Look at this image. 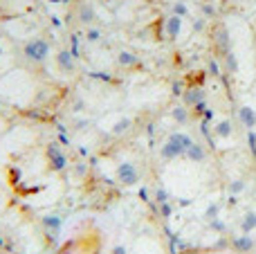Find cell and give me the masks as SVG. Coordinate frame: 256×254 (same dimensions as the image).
<instances>
[{"mask_svg": "<svg viewBox=\"0 0 256 254\" xmlns=\"http://www.w3.org/2000/svg\"><path fill=\"white\" fill-rule=\"evenodd\" d=\"M56 65L63 74H74V70H76L74 54H72L70 50H58L56 52Z\"/></svg>", "mask_w": 256, "mask_h": 254, "instance_id": "obj_6", "label": "cell"}, {"mask_svg": "<svg viewBox=\"0 0 256 254\" xmlns=\"http://www.w3.org/2000/svg\"><path fill=\"white\" fill-rule=\"evenodd\" d=\"M171 14H175V16L184 18V16H186V14H189V12H186V7L182 5V2H175V5H173V9H171Z\"/></svg>", "mask_w": 256, "mask_h": 254, "instance_id": "obj_21", "label": "cell"}, {"mask_svg": "<svg viewBox=\"0 0 256 254\" xmlns=\"http://www.w3.org/2000/svg\"><path fill=\"white\" fill-rule=\"evenodd\" d=\"M222 63H225V70L227 72H238V63H236V56H234V52H227L225 56H220Z\"/></svg>", "mask_w": 256, "mask_h": 254, "instance_id": "obj_17", "label": "cell"}, {"mask_svg": "<svg viewBox=\"0 0 256 254\" xmlns=\"http://www.w3.org/2000/svg\"><path fill=\"white\" fill-rule=\"evenodd\" d=\"M193 146V140L191 135H186V133H171L169 137H166V142L162 144V151H160V155H162L164 162H173V160L178 158H184L186 151Z\"/></svg>", "mask_w": 256, "mask_h": 254, "instance_id": "obj_1", "label": "cell"}, {"mask_svg": "<svg viewBox=\"0 0 256 254\" xmlns=\"http://www.w3.org/2000/svg\"><path fill=\"white\" fill-rule=\"evenodd\" d=\"M204 155H207V151H204L200 144H196L193 142V146L186 151V155L184 158L189 160V162H196V164H200V162H204Z\"/></svg>", "mask_w": 256, "mask_h": 254, "instance_id": "obj_13", "label": "cell"}, {"mask_svg": "<svg viewBox=\"0 0 256 254\" xmlns=\"http://www.w3.org/2000/svg\"><path fill=\"white\" fill-rule=\"evenodd\" d=\"M171 117H173L178 124H184L186 119H189V115H186V108L184 106H175L173 110H171Z\"/></svg>", "mask_w": 256, "mask_h": 254, "instance_id": "obj_18", "label": "cell"}, {"mask_svg": "<svg viewBox=\"0 0 256 254\" xmlns=\"http://www.w3.org/2000/svg\"><path fill=\"white\" fill-rule=\"evenodd\" d=\"M117 65L119 68H140V59H137V54L128 52V50H122V52L117 54Z\"/></svg>", "mask_w": 256, "mask_h": 254, "instance_id": "obj_11", "label": "cell"}, {"mask_svg": "<svg viewBox=\"0 0 256 254\" xmlns=\"http://www.w3.org/2000/svg\"><path fill=\"white\" fill-rule=\"evenodd\" d=\"M214 133H216V137H220V140H227V137H232V133H234L232 122H229V119H220V122L216 124Z\"/></svg>", "mask_w": 256, "mask_h": 254, "instance_id": "obj_14", "label": "cell"}, {"mask_svg": "<svg viewBox=\"0 0 256 254\" xmlns=\"http://www.w3.org/2000/svg\"><path fill=\"white\" fill-rule=\"evenodd\" d=\"M252 254H254V252H252Z\"/></svg>", "mask_w": 256, "mask_h": 254, "instance_id": "obj_28", "label": "cell"}, {"mask_svg": "<svg viewBox=\"0 0 256 254\" xmlns=\"http://www.w3.org/2000/svg\"><path fill=\"white\" fill-rule=\"evenodd\" d=\"M209 68H211V74H214V77H218V74H220V72H218V63H216L214 59H211V63H209Z\"/></svg>", "mask_w": 256, "mask_h": 254, "instance_id": "obj_26", "label": "cell"}, {"mask_svg": "<svg viewBox=\"0 0 256 254\" xmlns=\"http://www.w3.org/2000/svg\"><path fill=\"white\" fill-rule=\"evenodd\" d=\"M43 225H45L50 232H58L61 230V218H58V216H45V218H43Z\"/></svg>", "mask_w": 256, "mask_h": 254, "instance_id": "obj_19", "label": "cell"}, {"mask_svg": "<svg viewBox=\"0 0 256 254\" xmlns=\"http://www.w3.org/2000/svg\"><path fill=\"white\" fill-rule=\"evenodd\" d=\"M155 200L157 202H166V200H169V194H166L164 189H157L155 191Z\"/></svg>", "mask_w": 256, "mask_h": 254, "instance_id": "obj_23", "label": "cell"}, {"mask_svg": "<svg viewBox=\"0 0 256 254\" xmlns=\"http://www.w3.org/2000/svg\"><path fill=\"white\" fill-rule=\"evenodd\" d=\"M180 32H182V18L175 16V14L166 16V20H164V36H166L169 41H175V38L180 36Z\"/></svg>", "mask_w": 256, "mask_h": 254, "instance_id": "obj_9", "label": "cell"}, {"mask_svg": "<svg viewBox=\"0 0 256 254\" xmlns=\"http://www.w3.org/2000/svg\"><path fill=\"white\" fill-rule=\"evenodd\" d=\"M115 178H117V182L124 184V187H133V184L140 182V171H137V166L133 162H122V164L117 166Z\"/></svg>", "mask_w": 256, "mask_h": 254, "instance_id": "obj_4", "label": "cell"}, {"mask_svg": "<svg viewBox=\"0 0 256 254\" xmlns=\"http://www.w3.org/2000/svg\"><path fill=\"white\" fill-rule=\"evenodd\" d=\"M130 128H133V119L130 117H122L112 124V133H115V135H124V133H128Z\"/></svg>", "mask_w": 256, "mask_h": 254, "instance_id": "obj_16", "label": "cell"}, {"mask_svg": "<svg viewBox=\"0 0 256 254\" xmlns=\"http://www.w3.org/2000/svg\"><path fill=\"white\" fill-rule=\"evenodd\" d=\"M240 189H245V182H243V180H238V182H232V187H229V191H232V194H238Z\"/></svg>", "mask_w": 256, "mask_h": 254, "instance_id": "obj_24", "label": "cell"}, {"mask_svg": "<svg viewBox=\"0 0 256 254\" xmlns=\"http://www.w3.org/2000/svg\"><path fill=\"white\" fill-rule=\"evenodd\" d=\"M202 14H204V16H214V14H216L214 5H207V2H204V5H202Z\"/></svg>", "mask_w": 256, "mask_h": 254, "instance_id": "obj_25", "label": "cell"}, {"mask_svg": "<svg viewBox=\"0 0 256 254\" xmlns=\"http://www.w3.org/2000/svg\"><path fill=\"white\" fill-rule=\"evenodd\" d=\"M45 155H47V164H50V169H52V171H63L65 164H68V158H65V153L61 151V146H58V144H54V142L47 144Z\"/></svg>", "mask_w": 256, "mask_h": 254, "instance_id": "obj_5", "label": "cell"}, {"mask_svg": "<svg viewBox=\"0 0 256 254\" xmlns=\"http://www.w3.org/2000/svg\"><path fill=\"white\" fill-rule=\"evenodd\" d=\"M97 20V12H94V7L90 5V2H83V5H79V23L83 25H90Z\"/></svg>", "mask_w": 256, "mask_h": 254, "instance_id": "obj_12", "label": "cell"}, {"mask_svg": "<svg viewBox=\"0 0 256 254\" xmlns=\"http://www.w3.org/2000/svg\"><path fill=\"white\" fill-rule=\"evenodd\" d=\"M101 38H104V32H101L99 27H90V30L86 32V41L88 43H99Z\"/></svg>", "mask_w": 256, "mask_h": 254, "instance_id": "obj_20", "label": "cell"}, {"mask_svg": "<svg viewBox=\"0 0 256 254\" xmlns=\"http://www.w3.org/2000/svg\"><path fill=\"white\" fill-rule=\"evenodd\" d=\"M238 119L245 128H256V110L252 106H240L238 108Z\"/></svg>", "mask_w": 256, "mask_h": 254, "instance_id": "obj_10", "label": "cell"}, {"mask_svg": "<svg viewBox=\"0 0 256 254\" xmlns=\"http://www.w3.org/2000/svg\"><path fill=\"white\" fill-rule=\"evenodd\" d=\"M256 248V241L252 238V234H238L232 241V250L236 254H252Z\"/></svg>", "mask_w": 256, "mask_h": 254, "instance_id": "obj_8", "label": "cell"}, {"mask_svg": "<svg viewBox=\"0 0 256 254\" xmlns=\"http://www.w3.org/2000/svg\"><path fill=\"white\" fill-rule=\"evenodd\" d=\"M50 52H52V48H50V41H45V38H32V41H27L23 45V54L32 63H43V61H47Z\"/></svg>", "mask_w": 256, "mask_h": 254, "instance_id": "obj_2", "label": "cell"}, {"mask_svg": "<svg viewBox=\"0 0 256 254\" xmlns=\"http://www.w3.org/2000/svg\"><path fill=\"white\" fill-rule=\"evenodd\" d=\"M218 212H220V207H218V205H211V207H207L204 216H207L209 220H214V218H218Z\"/></svg>", "mask_w": 256, "mask_h": 254, "instance_id": "obj_22", "label": "cell"}, {"mask_svg": "<svg viewBox=\"0 0 256 254\" xmlns=\"http://www.w3.org/2000/svg\"><path fill=\"white\" fill-rule=\"evenodd\" d=\"M182 99H184V104L186 106H191L193 110H198V112L204 110V92L200 88H186Z\"/></svg>", "mask_w": 256, "mask_h": 254, "instance_id": "obj_7", "label": "cell"}, {"mask_svg": "<svg viewBox=\"0 0 256 254\" xmlns=\"http://www.w3.org/2000/svg\"><path fill=\"white\" fill-rule=\"evenodd\" d=\"M256 230V212H247L240 220V232L243 234H252Z\"/></svg>", "mask_w": 256, "mask_h": 254, "instance_id": "obj_15", "label": "cell"}, {"mask_svg": "<svg viewBox=\"0 0 256 254\" xmlns=\"http://www.w3.org/2000/svg\"><path fill=\"white\" fill-rule=\"evenodd\" d=\"M211 38H214V45H216V52H218V56H225L227 52H232V38H229V30L222 23H218L214 30H211Z\"/></svg>", "mask_w": 256, "mask_h": 254, "instance_id": "obj_3", "label": "cell"}, {"mask_svg": "<svg viewBox=\"0 0 256 254\" xmlns=\"http://www.w3.org/2000/svg\"><path fill=\"white\" fill-rule=\"evenodd\" d=\"M112 254H128V252H126V248H124V245H117V248L112 250Z\"/></svg>", "mask_w": 256, "mask_h": 254, "instance_id": "obj_27", "label": "cell"}]
</instances>
